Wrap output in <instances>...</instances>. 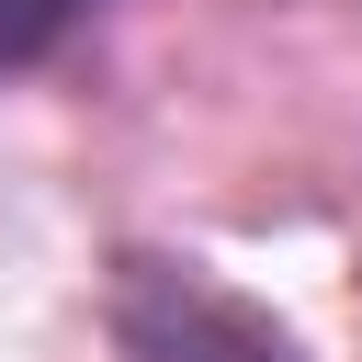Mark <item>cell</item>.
<instances>
[{"mask_svg":"<svg viewBox=\"0 0 362 362\" xmlns=\"http://www.w3.org/2000/svg\"><path fill=\"white\" fill-rule=\"evenodd\" d=\"M102 328H113L124 362H305L294 328H283L260 294L215 283V272L181 260V249H113V272H102Z\"/></svg>","mask_w":362,"mask_h":362,"instance_id":"1","label":"cell"},{"mask_svg":"<svg viewBox=\"0 0 362 362\" xmlns=\"http://www.w3.org/2000/svg\"><path fill=\"white\" fill-rule=\"evenodd\" d=\"M79 23H90V0H0V79L45 68V57H57Z\"/></svg>","mask_w":362,"mask_h":362,"instance_id":"2","label":"cell"}]
</instances>
